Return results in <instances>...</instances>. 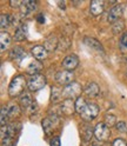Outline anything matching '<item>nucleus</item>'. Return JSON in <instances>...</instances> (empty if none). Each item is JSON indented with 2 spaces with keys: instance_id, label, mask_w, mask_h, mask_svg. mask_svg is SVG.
<instances>
[{
  "instance_id": "nucleus-1",
  "label": "nucleus",
  "mask_w": 127,
  "mask_h": 146,
  "mask_svg": "<svg viewBox=\"0 0 127 146\" xmlns=\"http://www.w3.org/2000/svg\"><path fill=\"white\" fill-rule=\"evenodd\" d=\"M75 111L81 115L85 121H92L99 114V106L94 103H88L86 99L80 97L75 102Z\"/></svg>"
},
{
  "instance_id": "nucleus-2",
  "label": "nucleus",
  "mask_w": 127,
  "mask_h": 146,
  "mask_svg": "<svg viewBox=\"0 0 127 146\" xmlns=\"http://www.w3.org/2000/svg\"><path fill=\"white\" fill-rule=\"evenodd\" d=\"M25 86H27V81L25 77L22 74H18L12 79L10 86H8V94L12 98L20 96L24 92Z\"/></svg>"
},
{
  "instance_id": "nucleus-3",
  "label": "nucleus",
  "mask_w": 127,
  "mask_h": 146,
  "mask_svg": "<svg viewBox=\"0 0 127 146\" xmlns=\"http://www.w3.org/2000/svg\"><path fill=\"white\" fill-rule=\"evenodd\" d=\"M81 94V86L73 81V83L68 84L67 86H65L62 88V98L64 99H72L73 100L74 98H80Z\"/></svg>"
},
{
  "instance_id": "nucleus-4",
  "label": "nucleus",
  "mask_w": 127,
  "mask_h": 146,
  "mask_svg": "<svg viewBox=\"0 0 127 146\" xmlns=\"http://www.w3.org/2000/svg\"><path fill=\"white\" fill-rule=\"evenodd\" d=\"M45 85H46V78H45V76L40 74V73L35 76H31V78L27 81V87L32 92H35V91L44 88Z\"/></svg>"
},
{
  "instance_id": "nucleus-5",
  "label": "nucleus",
  "mask_w": 127,
  "mask_h": 146,
  "mask_svg": "<svg viewBox=\"0 0 127 146\" xmlns=\"http://www.w3.org/2000/svg\"><path fill=\"white\" fill-rule=\"evenodd\" d=\"M94 135H95L97 140H99V141H103V143L107 141L111 137V129L105 123H100V124H98L95 126Z\"/></svg>"
},
{
  "instance_id": "nucleus-6",
  "label": "nucleus",
  "mask_w": 127,
  "mask_h": 146,
  "mask_svg": "<svg viewBox=\"0 0 127 146\" xmlns=\"http://www.w3.org/2000/svg\"><path fill=\"white\" fill-rule=\"evenodd\" d=\"M56 79H57V81H58L60 85L67 86L68 84L73 83L74 74H73V72H71V71H66V70L65 71H60V72L57 73Z\"/></svg>"
},
{
  "instance_id": "nucleus-7",
  "label": "nucleus",
  "mask_w": 127,
  "mask_h": 146,
  "mask_svg": "<svg viewBox=\"0 0 127 146\" xmlns=\"http://www.w3.org/2000/svg\"><path fill=\"white\" fill-rule=\"evenodd\" d=\"M122 13H124V5L118 4L110 10V12L107 14V20L110 23H115L118 20H120V17L122 15Z\"/></svg>"
},
{
  "instance_id": "nucleus-8",
  "label": "nucleus",
  "mask_w": 127,
  "mask_h": 146,
  "mask_svg": "<svg viewBox=\"0 0 127 146\" xmlns=\"http://www.w3.org/2000/svg\"><path fill=\"white\" fill-rule=\"evenodd\" d=\"M79 66V58L75 54H69L62 60V67L66 71H73Z\"/></svg>"
},
{
  "instance_id": "nucleus-9",
  "label": "nucleus",
  "mask_w": 127,
  "mask_h": 146,
  "mask_svg": "<svg viewBox=\"0 0 127 146\" xmlns=\"http://www.w3.org/2000/svg\"><path fill=\"white\" fill-rule=\"evenodd\" d=\"M32 56L34 57V59H37L38 61H41V60H45L47 58V50L45 46L42 45H35V46L32 47Z\"/></svg>"
},
{
  "instance_id": "nucleus-10",
  "label": "nucleus",
  "mask_w": 127,
  "mask_h": 146,
  "mask_svg": "<svg viewBox=\"0 0 127 146\" xmlns=\"http://www.w3.org/2000/svg\"><path fill=\"white\" fill-rule=\"evenodd\" d=\"M105 10V3L103 0H93L89 5V11L93 15H100Z\"/></svg>"
},
{
  "instance_id": "nucleus-11",
  "label": "nucleus",
  "mask_w": 127,
  "mask_h": 146,
  "mask_svg": "<svg viewBox=\"0 0 127 146\" xmlns=\"http://www.w3.org/2000/svg\"><path fill=\"white\" fill-rule=\"evenodd\" d=\"M60 108H61V112L64 114L69 115V114H72V113L74 112V110H75V103L72 99H65L62 102Z\"/></svg>"
},
{
  "instance_id": "nucleus-12",
  "label": "nucleus",
  "mask_w": 127,
  "mask_h": 146,
  "mask_svg": "<svg viewBox=\"0 0 127 146\" xmlns=\"http://www.w3.org/2000/svg\"><path fill=\"white\" fill-rule=\"evenodd\" d=\"M84 92L87 97H97L99 92H100V88H99V86L95 83H89L84 88Z\"/></svg>"
},
{
  "instance_id": "nucleus-13",
  "label": "nucleus",
  "mask_w": 127,
  "mask_h": 146,
  "mask_svg": "<svg viewBox=\"0 0 127 146\" xmlns=\"http://www.w3.org/2000/svg\"><path fill=\"white\" fill-rule=\"evenodd\" d=\"M20 8H21L22 15H27L28 13L33 12L35 8H37V4H35L34 1H22Z\"/></svg>"
},
{
  "instance_id": "nucleus-14",
  "label": "nucleus",
  "mask_w": 127,
  "mask_h": 146,
  "mask_svg": "<svg viewBox=\"0 0 127 146\" xmlns=\"http://www.w3.org/2000/svg\"><path fill=\"white\" fill-rule=\"evenodd\" d=\"M10 57L12 58V59H14V60H17V61H20L21 59H24L25 57H26V52L21 48V47H14L12 51H11V53H10Z\"/></svg>"
},
{
  "instance_id": "nucleus-15",
  "label": "nucleus",
  "mask_w": 127,
  "mask_h": 146,
  "mask_svg": "<svg viewBox=\"0 0 127 146\" xmlns=\"http://www.w3.org/2000/svg\"><path fill=\"white\" fill-rule=\"evenodd\" d=\"M84 42L87 45L88 47H91V48H94L97 51H103V45L99 42L97 39H94V38H89V36H86V38L84 39Z\"/></svg>"
},
{
  "instance_id": "nucleus-16",
  "label": "nucleus",
  "mask_w": 127,
  "mask_h": 146,
  "mask_svg": "<svg viewBox=\"0 0 127 146\" xmlns=\"http://www.w3.org/2000/svg\"><path fill=\"white\" fill-rule=\"evenodd\" d=\"M33 104L32 97L28 93H22L21 98H20V106L22 110H28Z\"/></svg>"
},
{
  "instance_id": "nucleus-17",
  "label": "nucleus",
  "mask_w": 127,
  "mask_h": 146,
  "mask_svg": "<svg viewBox=\"0 0 127 146\" xmlns=\"http://www.w3.org/2000/svg\"><path fill=\"white\" fill-rule=\"evenodd\" d=\"M41 71V64L40 62H37V61H34V62H31L28 67H27L26 72L28 73V74L31 76H35V74H39V72Z\"/></svg>"
},
{
  "instance_id": "nucleus-18",
  "label": "nucleus",
  "mask_w": 127,
  "mask_h": 146,
  "mask_svg": "<svg viewBox=\"0 0 127 146\" xmlns=\"http://www.w3.org/2000/svg\"><path fill=\"white\" fill-rule=\"evenodd\" d=\"M0 36H1V38H0V41H1V51H5L11 44V35L8 34L7 32L3 31Z\"/></svg>"
},
{
  "instance_id": "nucleus-19",
  "label": "nucleus",
  "mask_w": 127,
  "mask_h": 146,
  "mask_svg": "<svg viewBox=\"0 0 127 146\" xmlns=\"http://www.w3.org/2000/svg\"><path fill=\"white\" fill-rule=\"evenodd\" d=\"M57 45H58V40H57L56 36L53 35V36H50V38L46 40V42H45L44 46L46 47L47 51H53L54 48L57 47Z\"/></svg>"
},
{
  "instance_id": "nucleus-20",
  "label": "nucleus",
  "mask_w": 127,
  "mask_h": 146,
  "mask_svg": "<svg viewBox=\"0 0 127 146\" xmlns=\"http://www.w3.org/2000/svg\"><path fill=\"white\" fill-rule=\"evenodd\" d=\"M42 129H44V132L46 134H50L52 132V129H53V120L51 118H45L42 120Z\"/></svg>"
},
{
  "instance_id": "nucleus-21",
  "label": "nucleus",
  "mask_w": 127,
  "mask_h": 146,
  "mask_svg": "<svg viewBox=\"0 0 127 146\" xmlns=\"http://www.w3.org/2000/svg\"><path fill=\"white\" fill-rule=\"evenodd\" d=\"M60 99H62V90L57 88V87H52V97L51 100L53 103L59 102Z\"/></svg>"
},
{
  "instance_id": "nucleus-22",
  "label": "nucleus",
  "mask_w": 127,
  "mask_h": 146,
  "mask_svg": "<svg viewBox=\"0 0 127 146\" xmlns=\"http://www.w3.org/2000/svg\"><path fill=\"white\" fill-rule=\"evenodd\" d=\"M25 39H26V32H25L24 26L19 27V29H17V31L14 33V40L15 41H22Z\"/></svg>"
},
{
  "instance_id": "nucleus-23",
  "label": "nucleus",
  "mask_w": 127,
  "mask_h": 146,
  "mask_svg": "<svg viewBox=\"0 0 127 146\" xmlns=\"http://www.w3.org/2000/svg\"><path fill=\"white\" fill-rule=\"evenodd\" d=\"M7 111H8V117L10 118H14L15 115H18V113L20 112V108L18 105H14V104H11L7 106Z\"/></svg>"
},
{
  "instance_id": "nucleus-24",
  "label": "nucleus",
  "mask_w": 127,
  "mask_h": 146,
  "mask_svg": "<svg viewBox=\"0 0 127 146\" xmlns=\"http://www.w3.org/2000/svg\"><path fill=\"white\" fill-rule=\"evenodd\" d=\"M108 127H111V126H114V125H116V118H115V115L114 114H112V113H107L106 115H105V121H104Z\"/></svg>"
},
{
  "instance_id": "nucleus-25",
  "label": "nucleus",
  "mask_w": 127,
  "mask_h": 146,
  "mask_svg": "<svg viewBox=\"0 0 127 146\" xmlns=\"http://www.w3.org/2000/svg\"><path fill=\"white\" fill-rule=\"evenodd\" d=\"M119 46H120V50H121L122 52H127V32H125V33L120 36Z\"/></svg>"
},
{
  "instance_id": "nucleus-26",
  "label": "nucleus",
  "mask_w": 127,
  "mask_h": 146,
  "mask_svg": "<svg viewBox=\"0 0 127 146\" xmlns=\"http://www.w3.org/2000/svg\"><path fill=\"white\" fill-rule=\"evenodd\" d=\"M10 18V15H5V14H3L1 15V30L4 31V30H6L8 26H10V24L12 23V20L13 19H8Z\"/></svg>"
},
{
  "instance_id": "nucleus-27",
  "label": "nucleus",
  "mask_w": 127,
  "mask_h": 146,
  "mask_svg": "<svg viewBox=\"0 0 127 146\" xmlns=\"http://www.w3.org/2000/svg\"><path fill=\"white\" fill-rule=\"evenodd\" d=\"M124 27H125V24H124V21L120 19V20H118V21L114 23V25H113V31H114L115 34H118L119 32H121V31L124 30Z\"/></svg>"
},
{
  "instance_id": "nucleus-28",
  "label": "nucleus",
  "mask_w": 127,
  "mask_h": 146,
  "mask_svg": "<svg viewBox=\"0 0 127 146\" xmlns=\"http://www.w3.org/2000/svg\"><path fill=\"white\" fill-rule=\"evenodd\" d=\"M83 138L86 143L88 140H91V138H92V129H91L89 126H85L84 132H83Z\"/></svg>"
},
{
  "instance_id": "nucleus-29",
  "label": "nucleus",
  "mask_w": 127,
  "mask_h": 146,
  "mask_svg": "<svg viewBox=\"0 0 127 146\" xmlns=\"http://www.w3.org/2000/svg\"><path fill=\"white\" fill-rule=\"evenodd\" d=\"M7 118H8L7 107H6V106H3V107H1V126H5V125H6Z\"/></svg>"
},
{
  "instance_id": "nucleus-30",
  "label": "nucleus",
  "mask_w": 127,
  "mask_h": 146,
  "mask_svg": "<svg viewBox=\"0 0 127 146\" xmlns=\"http://www.w3.org/2000/svg\"><path fill=\"white\" fill-rule=\"evenodd\" d=\"M115 129L119 131V132H122V133H124V132L127 131V125H126L125 121H119V123H116Z\"/></svg>"
},
{
  "instance_id": "nucleus-31",
  "label": "nucleus",
  "mask_w": 127,
  "mask_h": 146,
  "mask_svg": "<svg viewBox=\"0 0 127 146\" xmlns=\"http://www.w3.org/2000/svg\"><path fill=\"white\" fill-rule=\"evenodd\" d=\"M112 146H127V143H126L122 138H116V139L113 141Z\"/></svg>"
},
{
  "instance_id": "nucleus-32",
  "label": "nucleus",
  "mask_w": 127,
  "mask_h": 146,
  "mask_svg": "<svg viewBox=\"0 0 127 146\" xmlns=\"http://www.w3.org/2000/svg\"><path fill=\"white\" fill-rule=\"evenodd\" d=\"M50 146H61V141L59 137H54L50 141Z\"/></svg>"
},
{
  "instance_id": "nucleus-33",
  "label": "nucleus",
  "mask_w": 127,
  "mask_h": 146,
  "mask_svg": "<svg viewBox=\"0 0 127 146\" xmlns=\"http://www.w3.org/2000/svg\"><path fill=\"white\" fill-rule=\"evenodd\" d=\"M1 144H3V146H13V145H14L13 138H10V137H7V138H4Z\"/></svg>"
},
{
  "instance_id": "nucleus-34",
  "label": "nucleus",
  "mask_w": 127,
  "mask_h": 146,
  "mask_svg": "<svg viewBox=\"0 0 127 146\" xmlns=\"http://www.w3.org/2000/svg\"><path fill=\"white\" fill-rule=\"evenodd\" d=\"M21 4L22 3H20V1H11V5L14 7V6H21Z\"/></svg>"
},
{
  "instance_id": "nucleus-35",
  "label": "nucleus",
  "mask_w": 127,
  "mask_h": 146,
  "mask_svg": "<svg viewBox=\"0 0 127 146\" xmlns=\"http://www.w3.org/2000/svg\"><path fill=\"white\" fill-rule=\"evenodd\" d=\"M38 21H39V23H44V21H45V19H44V15H42V14H40V15L38 17Z\"/></svg>"
},
{
  "instance_id": "nucleus-36",
  "label": "nucleus",
  "mask_w": 127,
  "mask_h": 146,
  "mask_svg": "<svg viewBox=\"0 0 127 146\" xmlns=\"http://www.w3.org/2000/svg\"><path fill=\"white\" fill-rule=\"evenodd\" d=\"M92 146H101V145H100V143H94Z\"/></svg>"
}]
</instances>
